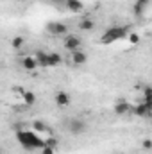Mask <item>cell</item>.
I'll use <instances>...</instances> for the list:
<instances>
[{
  "label": "cell",
  "mask_w": 152,
  "mask_h": 154,
  "mask_svg": "<svg viewBox=\"0 0 152 154\" xmlns=\"http://www.w3.org/2000/svg\"><path fill=\"white\" fill-rule=\"evenodd\" d=\"M41 154H56V149L50 147V145H45V147L41 149Z\"/></svg>",
  "instance_id": "cell-19"
},
{
  "label": "cell",
  "mask_w": 152,
  "mask_h": 154,
  "mask_svg": "<svg viewBox=\"0 0 152 154\" xmlns=\"http://www.w3.org/2000/svg\"><path fill=\"white\" fill-rule=\"evenodd\" d=\"M34 59H36L38 66H48V54L45 50H38L36 56H34Z\"/></svg>",
  "instance_id": "cell-12"
},
{
  "label": "cell",
  "mask_w": 152,
  "mask_h": 154,
  "mask_svg": "<svg viewBox=\"0 0 152 154\" xmlns=\"http://www.w3.org/2000/svg\"><path fill=\"white\" fill-rule=\"evenodd\" d=\"M22 66H23L25 70L32 72V70H36V68H38V63H36L34 56H25V57H22Z\"/></svg>",
  "instance_id": "cell-9"
},
{
  "label": "cell",
  "mask_w": 152,
  "mask_h": 154,
  "mask_svg": "<svg viewBox=\"0 0 152 154\" xmlns=\"http://www.w3.org/2000/svg\"><path fill=\"white\" fill-rule=\"evenodd\" d=\"M63 63V57L57 54V52H50L48 54V66H57Z\"/></svg>",
  "instance_id": "cell-15"
},
{
  "label": "cell",
  "mask_w": 152,
  "mask_h": 154,
  "mask_svg": "<svg viewBox=\"0 0 152 154\" xmlns=\"http://www.w3.org/2000/svg\"><path fill=\"white\" fill-rule=\"evenodd\" d=\"M127 34H129L127 27H111V29H108V31L104 32V36L100 38V43L109 45V43H114V41H118V39L125 38Z\"/></svg>",
  "instance_id": "cell-2"
},
{
  "label": "cell",
  "mask_w": 152,
  "mask_h": 154,
  "mask_svg": "<svg viewBox=\"0 0 152 154\" xmlns=\"http://www.w3.org/2000/svg\"><path fill=\"white\" fill-rule=\"evenodd\" d=\"M88 61V56L82 52V50H77V52H72V63L77 65V66H81V65H84Z\"/></svg>",
  "instance_id": "cell-11"
},
{
  "label": "cell",
  "mask_w": 152,
  "mask_h": 154,
  "mask_svg": "<svg viewBox=\"0 0 152 154\" xmlns=\"http://www.w3.org/2000/svg\"><path fill=\"white\" fill-rule=\"evenodd\" d=\"M47 31H48L52 36H66V34H68V25L59 23V22H52V23L47 25Z\"/></svg>",
  "instance_id": "cell-4"
},
{
  "label": "cell",
  "mask_w": 152,
  "mask_h": 154,
  "mask_svg": "<svg viewBox=\"0 0 152 154\" xmlns=\"http://www.w3.org/2000/svg\"><path fill=\"white\" fill-rule=\"evenodd\" d=\"M16 93H20V97H22L25 108H29V106H32V104L36 102V95H34L32 91H29V90H16Z\"/></svg>",
  "instance_id": "cell-8"
},
{
  "label": "cell",
  "mask_w": 152,
  "mask_h": 154,
  "mask_svg": "<svg viewBox=\"0 0 152 154\" xmlns=\"http://www.w3.org/2000/svg\"><path fill=\"white\" fill-rule=\"evenodd\" d=\"M131 111V104L127 102V100H118L116 104H114V113L116 115H125V113H129Z\"/></svg>",
  "instance_id": "cell-10"
},
{
  "label": "cell",
  "mask_w": 152,
  "mask_h": 154,
  "mask_svg": "<svg viewBox=\"0 0 152 154\" xmlns=\"http://www.w3.org/2000/svg\"><path fill=\"white\" fill-rule=\"evenodd\" d=\"M65 4H66V7H68L72 13H81L82 7H84L81 0H65Z\"/></svg>",
  "instance_id": "cell-13"
},
{
  "label": "cell",
  "mask_w": 152,
  "mask_h": 154,
  "mask_svg": "<svg viewBox=\"0 0 152 154\" xmlns=\"http://www.w3.org/2000/svg\"><path fill=\"white\" fill-rule=\"evenodd\" d=\"M16 140L20 142V145H23L27 151H34V149H43L45 147V140L34 131H18L16 133Z\"/></svg>",
  "instance_id": "cell-1"
},
{
  "label": "cell",
  "mask_w": 152,
  "mask_h": 154,
  "mask_svg": "<svg viewBox=\"0 0 152 154\" xmlns=\"http://www.w3.org/2000/svg\"><path fill=\"white\" fill-rule=\"evenodd\" d=\"M127 38H129V43H131V45H138V43H140V36H138V34H134V32L127 34Z\"/></svg>",
  "instance_id": "cell-18"
},
{
  "label": "cell",
  "mask_w": 152,
  "mask_h": 154,
  "mask_svg": "<svg viewBox=\"0 0 152 154\" xmlns=\"http://www.w3.org/2000/svg\"><path fill=\"white\" fill-rule=\"evenodd\" d=\"M54 100H56V106L57 108H68L70 102H72V99H70V95L66 91H57L56 97H54Z\"/></svg>",
  "instance_id": "cell-7"
},
{
  "label": "cell",
  "mask_w": 152,
  "mask_h": 154,
  "mask_svg": "<svg viewBox=\"0 0 152 154\" xmlns=\"http://www.w3.org/2000/svg\"><path fill=\"white\" fill-rule=\"evenodd\" d=\"M152 109V102L150 100H143L141 104H136V106H131V111L138 116H149Z\"/></svg>",
  "instance_id": "cell-5"
},
{
  "label": "cell",
  "mask_w": 152,
  "mask_h": 154,
  "mask_svg": "<svg viewBox=\"0 0 152 154\" xmlns=\"http://www.w3.org/2000/svg\"><path fill=\"white\" fill-rule=\"evenodd\" d=\"M25 45V39L22 38V36H16V38H13V41H11V47L13 48H22Z\"/></svg>",
  "instance_id": "cell-17"
},
{
  "label": "cell",
  "mask_w": 152,
  "mask_h": 154,
  "mask_svg": "<svg viewBox=\"0 0 152 154\" xmlns=\"http://www.w3.org/2000/svg\"><path fill=\"white\" fill-rule=\"evenodd\" d=\"M143 97H145V100H150V97H152L150 86H145V90H143Z\"/></svg>",
  "instance_id": "cell-20"
},
{
  "label": "cell",
  "mask_w": 152,
  "mask_h": 154,
  "mask_svg": "<svg viewBox=\"0 0 152 154\" xmlns=\"http://www.w3.org/2000/svg\"><path fill=\"white\" fill-rule=\"evenodd\" d=\"M68 129H70L72 134H82L86 131V122L81 120V118H72L68 122Z\"/></svg>",
  "instance_id": "cell-6"
},
{
  "label": "cell",
  "mask_w": 152,
  "mask_h": 154,
  "mask_svg": "<svg viewBox=\"0 0 152 154\" xmlns=\"http://www.w3.org/2000/svg\"><path fill=\"white\" fill-rule=\"evenodd\" d=\"M52 2H65V0H52Z\"/></svg>",
  "instance_id": "cell-24"
},
{
  "label": "cell",
  "mask_w": 152,
  "mask_h": 154,
  "mask_svg": "<svg viewBox=\"0 0 152 154\" xmlns=\"http://www.w3.org/2000/svg\"><path fill=\"white\" fill-rule=\"evenodd\" d=\"M14 2H23V0H14Z\"/></svg>",
  "instance_id": "cell-25"
},
{
  "label": "cell",
  "mask_w": 152,
  "mask_h": 154,
  "mask_svg": "<svg viewBox=\"0 0 152 154\" xmlns=\"http://www.w3.org/2000/svg\"><path fill=\"white\" fill-rule=\"evenodd\" d=\"M143 149H145V151H150L152 149V142L150 140H145V142H143Z\"/></svg>",
  "instance_id": "cell-21"
},
{
  "label": "cell",
  "mask_w": 152,
  "mask_h": 154,
  "mask_svg": "<svg viewBox=\"0 0 152 154\" xmlns=\"http://www.w3.org/2000/svg\"><path fill=\"white\" fill-rule=\"evenodd\" d=\"M95 27V22L91 20V18H82L81 22H79V29L81 31H91Z\"/></svg>",
  "instance_id": "cell-14"
},
{
  "label": "cell",
  "mask_w": 152,
  "mask_h": 154,
  "mask_svg": "<svg viewBox=\"0 0 152 154\" xmlns=\"http://www.w3.org/2000/svg\"><path fill=\"white\" fill-rule=\"evenodd\" d=\"M141 11H143V5H140V4H134V13H136V14H141Z\"/></svg>",
  "instance_id": "cell-22"
},
{
  "label": "cell",
  "mask_w": 152,
  "mask_h": 154,
  "mask_svg": "<svg viewBox=\"0 0 152 154\" xmlns=\"http://www.w3.org/2000/svg\"><path fill=\"white\" fill-rule=\"evenodd\" d=\"M149 2H150V0H136V4H140V5H143V7L149 5Z\"/></svg>",
  "instance_id": "cell-23"
},
{
  "label": "cell",
  "mask_w": 152,
  "mask_h": 154,
  "mask_svg": "<svg viewBox=\"0 0 152 154\" xmlns=\"http://www.w3.org/2000/svg\"><path fill=\"white\" fill-rule=\"evenodd\" d=\"M63 45H65V48L70 50V52H77V50L82 48V41H81V38H77V36H74V34H66Z\"/></svg>",
  "instance_id": "cell-3"
},
{
  "label": "cell",
  "mask_w": 152,
  "mask_h": 154,
  "mask_svg": "<svg viewBox=\"0 0 152 154\" xmlns=\"http://www.w3.org/2000/svg\"><path fill=\"white\" fill-rule=\"evenodd\" d=\"M32 129H34V133H38V134H43V133L48 131V127L45 125L43 120H34V122H32Z\"/></svg>",
  "instance_id": "cell-16"
}]
</instances>
